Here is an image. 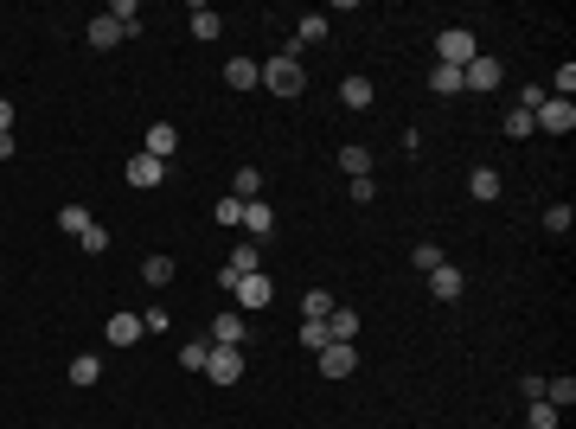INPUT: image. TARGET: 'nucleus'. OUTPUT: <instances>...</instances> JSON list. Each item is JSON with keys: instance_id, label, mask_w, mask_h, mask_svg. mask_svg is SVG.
<instances>
[{"instance_id": "e433bc0d", "label": "nucleus", "mask_w": 576, "mask_h": 429, "mask_svg": "<svg viewBox=\"0 0 576 429\" xmlns=\"http://www.w3.org/2000/svg\"><path fill=\"white\" fill-rule=\"evenodd\" d=\"M78 244H84V256H103V250H109V231H103V225H90Z\"/></svg>"}, {"instance_id": "412c9836", "label": "nucleus", "mask_w": 576, "mask_h": 429, "mask_svg": "<svg viewBox=\"0 0 576 429\" xmlns=\"http://www.w3.org/2000/svg\"><path fill=\"white\" fill-rule=\"evenodd\" d=\"M327 39V14H308V20H295V45H321ZM288 45V51H295Z\"/></svg>"}, {"instance_id": "a19ab883", "label": "nucleus", "mask_w": 576, "mask_h": 429, "mask_svg": "<svg viewBox=\"0 0 576 429\" xmlns=\"http://www.w3.org/2000/svg\"><path fill=\"white\" fill-rule=\"evenodd\" d=\"M352 199H358V205H372V199H378V180H372V173H366V180H352Z\"/></svg>"}, {"instance_id": "0eeeda50", "label": "nucleus", "mask_w": 576, "mask_h": 429, "mask_svg": "<svg viewBox=\"0 0 576 429\" xmlns=\"http://www.w3.org/2000/svg\"><path fill=\"white\" fill-rule=\"evenodd\" d=\"M314 359H321V372H327V378H346V372L358 366V346L333 340V346H321V352H314Z\"/></svg>"}, {"instance_id": "f704fd0d", "label": "nucleus", "mask_w": 576, "mask_h": 429, "mask_svg": "<svg viewBox=\"0 0 576 429\" xmlns=\"http://www.w3.org/2000/svg\"><path fill=\"white\" fill-rule=\"evenodd\" d=\"M211 219H218V225H244V205H237V199H231V192H225V199H218V205H211Z\"/></svg>"}, {"instance_id": "bb28decb", "label": "nucleus", "mask_w": 576, "mask_h": 429, "mask_svg": "<svg viewBox=\"0 0 576 429\" xmlns=\"http://www.w3.org/2000/svg\"><path fill=\"white\" fill-rule=\"evenodd\" d=\"M109 20L122 26V39H135V33H141V7H135V0H116V7H109Z\"/></svg>"}, {"instance_id": "c756f323", "label": "nucleus", "mask_w": 576, "mask_h": 429, "mask_svg": "<svg viewBox=\"0 0 576 429\" xmlns=\"http://www.w3.org/2000/svg\"><path fill=\"white\" fill-rule=\"evenodd\" d=\"M225 269H231V275H256V269H263V263H256V244H237Z\"/></svg>"}, {"instance_id": "58836bf2", "label": "nucleus", "mask_w": 576, "mask_h": 429, "mask_svg": "<svg viewBox=\"0 0 576 429\" xmlns=\"http://www.w3.org/2000/svg\"><path fill=\"white\" fill-rule=\"evenodd\" d=\"M557 416H563V410H551V404H544V397H538V404H532V429H557Z\"/></svg>"}, {"instance_id": "473e14b6", "label": "nucleus", "mask_w": 576, "mask_h": 429, "mask_svg": "<svg viewBox=\"0 0 576 429\" xmlns=\"http://www.w3.org/2000/svg\"><path fill=\"white\" fill-rule=\"evenodd\" d=\"M302 346H308V352H321V346H333V333H327V321H302Z\"/></svg>"}, {"instance_id": "4be33fe9", "label": "nucleus", "mask_w": 576, "mask_h": 429, "mask_svg": "<svg viewBox=\"0 0 576 429\" xmlns=\"http://www.w3.org/2000/svg\"><path fill=\"white\" fill-rule=\"evenodd\" d=\"M231 199H237V205H250V199H263V173H256V167H244V173L231 180Z\"/></svg>"}, {"instance_id": "6e6552de", "label": "nucleus", "mask_w": 576, "mask_h": 429, "mask_svg": "<svg viewBox=\"0 0 576 429\" xmlns=\"http://www.w3.org/2000/svg\"><path fill=\"white\" fill-rule=\"evenodd\" d=\"M141 154L173 161V154H180V128H173V122H148V148H141Z\"/></svg>"}, {"instance_id": "a878e982", "label": "nucleus", "mask_w": 576, "mask_h": 429, "mask_svg": "<svg viewBox=\"0 0 576 429\" xmlns=\"http://www.w3.org/2000/svg\"><path fill=\"white\" fill-rule=\"evenodd\" d=\"M141 282H148V289H167L173 282V256H148L141 263Z\"/></svg>"}, {"instance_id": "cd10ccee", "label": "nucleus", "mask_w": 576, "mask_h": 429, "mask_svg": "<svg viewBox=\"0 0 576 429\" xmlns=\"http://www.w3.org/2000/svg\"><path fill=\"white\" fill-rule=\"evenodd\" d=\"M429 90H436V97H461V70L436 64V70H429Z\"/></svg>"}, {"instance_id": "5701e85b", "label": "nucleus", "mask_w": 576, "mask_h": 429, "mask_svg": "<svg viewBox=\"0 0 576 429\" xmlns=\"http://www.w3.org/2000/svg\"><path fill=\"white\" fill-rule=\"evenodd\" d=\"M468 192L493 205V199H499V173H493V167H474V173H468Z\"/></svg>"}, {"instance_id": "f8f14e48", "label": "nucleus", "mask_w": 576, "mask_h": 429, "mask_svg": "<svg viewBox=\"0 0 576 429\" xmlns=\"http://www.w3.org/2000/svg\"><path fill=\"white\" fill-rule=\"evenodd\" d=\"M429 295H436V302H461V269H455V263L429 269Z\"/></svg>"}, {"instance_id": "1a4fd4ad", "label": "nucleus", "mask_w": 576, "mask_h": 429, "mask_svg": "<svg viewBox=\"0 0 576 429\" xmlns=\"http://www.w3.org/2000/svg\"><path fill=\"white\" fill-rule=\"evenodd\" d=\"M122 173H128V186H141V192H148V186H161V180H167V161H154V154H135Z\"/></svg>"}, {"instance_id": "f3484780", "label": "nucleus", "mask_w": 576, "mask_h": 429, "mask_svg": "<svg viewBox=\"0 0 576 429\" xmlns=\"http://www.w3.org/2000/svg\"><path fill=\"white\" fill-rule=\"evenodd\" d=\"M103 378V359H97V352H78V359H70V385H78V391H90Z\"/></svg>"}, {"instance_id": "423d86ee", "label": "nucleus", "mask_w": 576, "mask_h": 429, "mask_svg": "<svg viewBox=\"0 0 576 429\" xmlns=\"http://www.w3.org/2000/svg\"><path fill=\"white\" fill-rule=\"evenodd\" d=\"M499 78H506V64L480 51V58H474V64L461 70V90H480V97H487V90H499Z\"/></svg>"}, {"instance_id": "aec40b11", "label": "nucleus", "mask_w": 576, "mask_h": 429, "mask_svg": "<svg viewBox=\"0 0 576 429\" xmlns=\"http://www.w3.org/2000/svg\"><path fill=\"white\" fill-rule=\"evenodd\" d=\"M327 333L352 346V340H358V308H333V314H327Z\"/></svg>"}, {"instance_id": "dca6fc26", "label": "nucleus", "mask_w": 576, "mask_h": 429, "mask_svg": "<svg viewBox=\"0 0 576 429\" xmlns=\"http://www.w3.org/2000/svg\"><path fill=\"white\" fill-rule=\"evenodd\" d=\"M90 225H97V219H90V211H84L78 199H70V205H58V231H64V238H84Z\"/></svg>"}, {"instance_id": "c85d7f7f", "label": "nucleus", "mask_w": 576, "mask_h": 429, "mask_svg": "<svg viewBox=\"0 0 576 429\" xmlns=\"http://www.w3.org/2000/svg\"><path fill=\"white\" fill-rule=\"evenodd\" d=\"M499 135H506V141H525V135H538V122H532L525 109H513L506 122H499Z\"/></svg>"}, {"instance_id": "ddd939ff", "label": "nucleus", "mask_w": 576, "mask_h": 429, "mask_svg": "<svg viewBox=\"0 0 576 429\" xmlns=\"http://www.w3.org/2000/svg\"><path fill=\"white\" fill-rule=\"evenodd\" d=\"M186 33H192L199 45H211V39H218V33H225V20H218V14H211V7H192V14H186Z\"/></svg>"}, {"instance_id": "393cba45", "label": "nucleus", "mask_w": 576, "mask_h": 429, "mask_svg": "<svg viewBox=\"0 0 576 429\" xmlns=\"http://www.w3.org/2000/svg\"><path fill=\"white\" fill-rule=\"evenodd\" d=\"M544 404L551 410H570L576 404V378H544Z\"/></svg>"}, {"instance_id": "6ab92c4d", "label": "nucleus", "mask_w": 576, "mask_h": 429, "mask_svg": "<svg viewBox=\"0 0 576 429\" xmlns=\"http://www.w3.org/2000/svg\"><path fill=\"white\" fill-rule=\"evenodd\" d=\"M372 97H378L372 78H346V84H339V103H346V109H372Z\"/></svg>"}, {"instance_id": "f257e3e1", "label": "nucleus", "mask_w": 576, "mask_h": 429, "mask_svg": "<svg viewBox=\"0 0 576 429\" xmlns=\"http://www.w3.org/2000/svg\"><path fill=\"white\" fill-rule=\"evenodd\" d=\"M263 84H269L275 97H302V90H308V64H302L295 51H275V58L263 64Z\"/></svg>"}, {"instance_id": "79ce46f5", "label": "nucleus", "mask_w": 576, "mask_h": 429, "mask_svg": "<svg viewBox=\"0 0 576 429\" xmlns=\"http://www.w3.org/2000/svg\"><path fill=\"white\" fill-rule=\"evenodd\" d=\"M0 135H14V103L0 97Z\"/></svg>"}, {"instance_id": "9b49d317", "label": "nucleus", "mask_w": 576, "mask_h": 429, "mask_svg": "<svg viewBox=\"0 0 576 429\" xmlns=\"http://www.w3.org/2000/svg\"><path fill=\"white\" fill-rule=\"evenodd\" d=\"M244 333H250V327H244L237 308H225L218 321H211V346H244Z\"/></svg>"}, {"instance_id": "b1692460", "label": "nucleus", "mask_w": 576, "mask_h": 429, "mask_svg": "<svg viewBox=\"0 0 576 429\" xmlns=\"http://www.w3.org/2000/svg\"><path fill=\"white\" fill-rule=\"evenodd\" d=\"M333 308H339V302H333L327 289H308V295H302V321H327Z\"/></svg>"}, {"instance_id": "2f4dec72", "label": "nucleus", "mask_w": 576, "mask_h": 429, "mask_svg": "<svg viewBox=\"0 0 576 429\" xmlns=\"http://www.w3.org/2000/svg\"><path fill=\"white\" fill-rule=\"evenodd\" d=\"M410 263H416V269L429 275V269H442L449 256H442V244H416V250H410Z\"/></svg>"}, {"instance_id": "4468645a", "label": "nucleus", "mask_w": 576, "mask_h": 429, "mask_svg": "<svg viewBox=\"0 0 576 429\" xmlns=\"http://www.w3.org/2000/svg\"><path fill=\"white\" fill-rule=\"evenodd\" d=\"M103 340H109V346H135V340H141V314H109Z\"/></svg>"}, {"instance_id": "39448f33", "label": "nucleus", "mask_w": 576, "mask_h": 429, "mask_svg": "<svg viewBox=\"0 0 576 429\" xmlns=\"http://www.w3.org/2000/svg\"><path fill=\"white\" fill-rule=\"evenodd\" d=\"M532 122H538L544 135H570V128H576V103H563V97H544V103L532 109Z\"/></svg>"}, {"instance_id": "f03ea898", "label": "nucleus", "mask_w": 576, "mask_h": 429, "mask_svg": "<svg viewBox=\"0 0 576 429\" xmlns=\"http://www.w3.org/2000/svg\"><path fill=\"white\" fill-rule=\"evenodd\" d=\"M436 58H442L449 70H468V64L480 58V45H474L468 26H449V33H436Z\"/></svg>"}, {"instance_id": "7ed1b4c3", "label": "nucleus", "mask_w": 576, "mask_h": 429, "mask_svg": "<svg viewBox=\"0 0 576 429\" xmlns=\"http://www.w3.org/2000/svg\"><path fill=\"white\" fill-rule=\"evenodd\" d=\"M231 295H237V314H256V308L275 302V282L256 269V275H237V282H231Z\"/></svg>"}, {"instance_id": "4c0bfd02", "label": "nucleus", "mask_w": 576, "mask_h": 429, "mask_svg": "<svg viewBox=\"0 0 576 429\" xmlns=\"http://www.w3.org/2000/svg\"><path fill=\"white\" fill-rule=\"evenodd\" d=\"M551 97H563V103L576 97V64H563V70H557V84H551Z\"/></svg>"}, {"instance_id": "7c9ffc66", "label": "nucleus", "mask_w": 576, "mask_h": 429, "mask_svg": "<svg viewBox=\"0 0 576 429\" xmlns=\"http://www.w3.org/2000/svg\"><path fill=\"white\" fill-rule=\"evenodd\" d=\"M339 167H346L352 180H366V173H372V154H366V148H339Z\"/></svg>"}, {"instance_id": "20e7f679", "label": "nucleus", "mask_w": 576, "mask_h": 429, "mask_svg": "<svg viewBox=\"0 0 576 429\" xmlns=\"http://www.w3.org/2000/svg\"><path fill=\"white\" fill-rule=\"evenodd\" d=\"M205 378L211 385H237L244 378V346H211L205 352Z\"/></svg>"}, {"instance_id": "c9c22d12", "label": "nucleus", "mask_w": 576, "mask_h": 429, "mask_svg": "<svg viewBox=\"0 0 576 429\" xmlns=\"http://www.w3.org/2000/svg\"><path fill=\"white\" fill-rule=\"evenodd\" d=\"M570 225H576V211H570V205H551V211H544V231H557V238H563Z\"/></svg>"}, {"instance_id": "9d476101", "label": "nucleus", "mask_w": 576, "mask_h": 429, "mask_svg": "<svg viewBox=\"0 0 576 429\" xmlns=\"http://www.w3.org/2000/svg\"><path fill=\"white\" fill-rule=\"evenodd\" d=\"M244 231H250V244H263V238L275 231V211H269V199H250V205H244Z\"/></svg>"}, {"instance_id": "ea45409f", "label": "nucleus", "mask_w": 576, "mask_h": 429, "mask_svg": "<svg viewBox=\"0 0 576 429\" xmlns=\"http://www.w3.org/2000/svg\"><path fill=\"white\" fill-rule=\"evenodd\" d=\"M173 321H167V308H148V314H141V333H167Z\"/></svg>"}, {"instance_id": "a211bd4d", "label": "nucleus", "mask_w": 576, "mask_h": 429, "mask_svg": "<svg viewBox=\"0 0 576 429\" xmlns=\"http://www.w3.org/2000/svg\"><path fill=\"white\" fill-rule=\"evenodd\" d=\"M84 39H90V45H97V51H109V45H122V26H116V20H109V14H97V20H90V26H84Z\"/></svg>"}, {"instance_id": "2eb2a0df", "label": "nucleus", "mask_w": 576, "mask_h": 429, "mask_svg": "<svg viewBox=\"0 0 576 429\" xmlns=\"http://www.w3.org/2000/svg\"><path fill=\"white\" fill-rule=\"evenodd\" d=\"M225 84H231V90H256V84H263L256 58H231V64H225Z\"/></svg>"}, {"instance_id": "72a5a7b5", "label": "nucleus", "mask_w": 576, "mask_h": 429, "mask_svg": "<svg viewBox=\"0 0 576 429\" xmlns=\"http://www.w3.org/2000/svg\"><path fill=\"white\" fill-rule=\"evenodd\" d=\"M205 352H211V340H192V346H180V366H186V372H205Z\"/></svg>"}]
</instances>
